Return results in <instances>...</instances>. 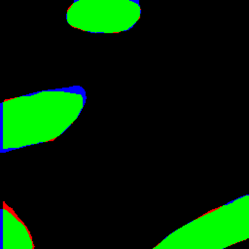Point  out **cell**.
<instances>
[{"mask_svg":"<svg viewBox=\"0 0 249 249\" xmlns=\"http://www.w3.org/2000/svg\"><path fill=\"white\" fill-rule=\"evenodd\" d=\"M3 249H32V241L24 226L4 210Z\"/></svg>","mask_w":249,"mask_h":249,"instance_id":"1","label":"cell"}]
</instances>
